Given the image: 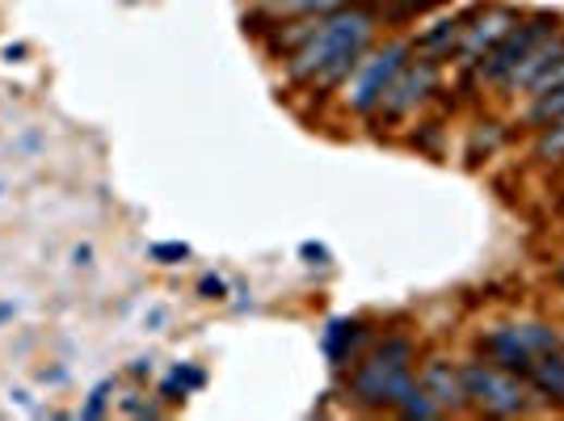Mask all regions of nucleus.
<instances>
[{"label":"nucleus","mask_w":564,"mask_h":421,"mask_svg":"<svg viewBox=\"0 0 564 421\" xmlns=\"http://www.w3.org/2000/svg\"><path fill=\"white\" fill-rule=\"evenodd\" d=\"M464 371V392H468V409L485 418H518L531 409V384L527 375H514L493 362H468Z\"/></svg>","instance_id":"nucleus-3"},{"label":"nucleus","mask_w":564,"mask_h":421,"mask_svg":"<svg viewBox=\"0 0 564 421\" xmlns=\"http://www.w3.org/2000/svg\"><path fill=\"white\" fill-rule=\"evenodd\" d=\"M358 342H363V324L358 321H333L329 329H324V355L333 358L338 367L354 358Z\"/></svg>","instance_id":"nucleus-12"},{"label":"nucleus","mask_w":564,"mask_h":421,"mask_svg":"<svg viewBox=\"0 0 564 421\" xmlns=\"http://www.w3.org/2000/svg\"><path fill=\"white\" fill-rule=\"evenodd\" d=\"M552 30H556V17H552V13H535L531 22H518V26L505 34L502 42H498L480 64H476V72H480L485 81H498V85H502L505 76L514 72V64L531 51L543 34H552Z\"/></svg>","instance_id":"nucleus-6"},{"label":"nucleus","mask_w":564,"mask_h":421,"mask_svg":"<svg viewBox=\"0 0 564 421\" xmlns=\"http://www.w3.org/2000/svg\"><path fill=\"white\" fill-rule=\"evenodd\" d=\"M561 55H564V30L543 34V38L535 42L531 51H527V55H523V60L514 64V72L505 76L502 85H505V89H527V85H531L535 76H539L543 67L552 64V60H561Z\"/></svg>","instance_id":"nucleus-10"},{"label":"nucleus","mask_w":564,"mask_h":421,"mask_svg":"<svg viewBox=\"0 0 564 421\" xmlns=\"http://www.w3.org/2000/svg\"><path fill=\"white\" fill-rule=\"evenodd\" d=\"M564 119V85H556L552 94H543V98H531V110H527V123L531 127H552V123H561Z\"/></svg>","instance_id":"nucleus-16"},{"label":"nucleus","mask_w":564,"mask_h":421,"mask_svg":"<svg viewBox=\"0 0 564 421\" xmlns=\"http://www.w3.org/2000/svg\"><path fill=\"white\" fill-rule=\"evenodd\" d=\"M396 413H401V418H417V421L442 418V409L434 405V400H430V392H421V384L408 392V400L401 405V409H396Z\"/></svg>","instance_id":"nucleus-18"},{"label":"nucleus","mask_w":564,"mask_h":421,"mask_svg":"<svg viewBox=\"0 0 564 421\" xmlns=\"http://www.w3.org/2000/svg\"><path fill=\"white\" fill-rule=\"evenodd\" d=\"M480 355L489 358L493 367H505V371H514V375H527L531 371V350L523 346V337H518V329L514 324H498V329H489L485 337H480Z\"/></svg>","instance_id":"nucleus-9"},{"label":"nucleus","mask_w":564,"mask_h":421,"mask_svg":"<svg viewBox=\"0 0 564 421\" xmlns=\"http://www.w3.org/2000/svg\"><path fill=\"white\" fill-rule=\"evenodd\" d=\"M304 258H312L316 265H324V261H329V249H324V245H304Z\"/></svg>","instance_id":"nucleus-22"},{"label":"nucleus","mask_w":564,"mask_h":421,"mask_svg":"<svg viewBox=\"0 0 564 421\" xmlns=\"http://www.w3.org/2000/svg\"><path fill=\"white\" fill-rule=\"evenodd\" d=\"M556 85H564V55H561V60H552V64L543 67V72L535 76L527 89H531V98H543V94H552Z\"/></svg>","instance_id":"nucleus-19"},{"label":"nucleus","mask_w":564,"mask_h":421,"mask_svg":"<svg viewBox=\"0 0 564 421\" xmlns=\"http://www.w3.org/2000/svg\"><path fill=\"white\" fill-rule=\"evenodd\" d=\"M434 85H439L434 60H405V67L392 76V85L379 98V114L383 119H405V114H413L421 101L434 94Z\"/></svg>","instance_id":"nucleus-5"},{"label":"nucleus","mask_w":564,"mask_h":421,"mask_svg":"<svg viewBox=\"0 0 564 421\" xmlns=\"http://www.w3.org/2000/svg\"><path fill=\"white\" fill-rule=\"evenodd\" d=\"M514 329H518V337H523V346L531 350V358L548 355V350H561V346H564V342H561V333H556L552 324L523 321V324H514Z\"/></svg>","instance_id":"nucleus-15"},{"label":"nucleus","mask_w":564,"mask_h":421,"mask_svg":"<svg viewBox=\"0 0 564 421\" xmlns=\"http://www.w3.org/2000/svg\"><path fill=\"white\" fill-rule=\"evenodd\" d=\"M535 157H539V161L564 164V119L539 131V139H535Z\"/></svg>","instance_id":"nucleus-17"},{"label":"nucleus","mask_w":564,"mask_h":421,"mask_svg":"<svg viewBox=\"0 0 564 421\" xmlns=\"http://www.w3.org/2000/svg\"><path fill=\"white\" fill-rule=\"evenodd\" d=\"M345 0H270L266 13L270 17H329L338 13Z\"/></svg>","instance_id":"nucleus-14"},{"label":"nucleus","mask_w":564,"mask_h":421,"mask_svg":"<svg viewBox=\"0 0 564 421\" xmlns=\"http://www.w3.org/2000/svg\"><path fill=\"white\" fill-rule=\"evenodd\" d=\"M408 42H388L383 51L376 55H367V60H358V67L350 72V110H358V114H376L379 110V98H383V89L392 85V76L405 67L408 60Z\"/></svg>","instance_id":"nucleus-4"},{"label":"nucleus","mask_w":564,"mask_h":421,"mask_svg":"<svg viewBox=\"0 0 564 421\" xmlns=\"http://www.w3.org/2000/svg\"><path fill=\"white\" fill-rule=\"evenodd\" d=\"M459 38H464V17H442L434 30L417 38V55H446L451 47H459Z\"/></svg>","instance_id":"nucleus-13"},{"label":"nucleus","mask_w":564,"mask_h":421,"mask_svg":"<svg viewBox=\"0 0 564 421\" xmlns=\"http://www.w3.org/2000/svg\"><path fill=\"white\" fill-rule=\"evenodd\" d=\"M421 392H430V400L439 405L442 413H464L468 409V392H464V371L451 367L446 358H430L421 367Z\"/></svg>","instance_id":"nucleus-8"},{"label":"nucleus","mask_w":564,"mask_h":421,"mask_svg":"<svg viewBox=\"0 0 564 421\" xmlns=\"http://www.w3.org/2000/svg\"><path fill=\"white\" fill-rule=\"evenodd\" d=\"M518 26V13L505 9V4H489L471 17V26H464V38H459V64H480L505 34Z\"/></svg>","instance_id":"nucleus-7"},{"label":"nucleus","mask_w":564,"mask_h":421,"mask_svg":"<svg viewBox=\"0 0 564 421\" xmlns=\"http://www.w3.org/2000/svg\"><path fill=\"white\" fill-rule=\"evenodd\" d=\"M148 253L157 261H182V258H189V245H152Z\"/></svg>","instance_id":"nucleus-20"},{"label":"nucleus","mask_w":564,"mask_h":421,"mask_svg":"<svg viewBox=\"0 0 564 421\" xmlns=\"http://www.w3.org/2000/svg\"><path fill=\"white\" fill-rule=\"evenodd\" d=\"M376 34V13L371 9H354L342 4L338 13L320 17V30L286 55V76L295 85H312V89H333L350 81V72L358 67L367 42Z\"/></svg>","instance_id":"nucleus-1"},{"label":"nucleus","mask_w":564,"mask_h":421,"mask_svg":"<svg viewBox=\"0 0 564 421\" xmlns=\"http://www.w3.org/2000/svg\"><path fill=\"white\" fill-rule=\"evenodd\" d=\"M556 278H561V287H564V261H561V270H556Z\"/></svg>","instance_id":"nucleus-23"},{"label":"nucleus","mask_w":564,"mask_h":421,"mask_svg":"<svg viewBox=\"0 0 564 421\" xmlns=\"http://www.w3.org/2000/svg\"><path fill=\"white\" fill-rule=\"evenodd\" d=\"M561 405H564V396H561Z\"/></svg>","instance_id":"nucleus-24"},{"label":"nucleus","mask_w":564,"mask_h":421,"mask_svg":"<svg viewBox=\"0 0 564 421\" xmlns=\"http://www.w3.org/2000/svg\"><path fill=\"white\" fill-rule=\"evenodd\" d=\"M413 388V342L405 337H388L350 375V392L371 409H401Z\"/></svg>","instance_id":"nucleus-2"},{"label":"nucleus","mask_w":564,"mask_h":421,"mask_svg":"<svg viewBox=\"0 0 564 421\" xmlns=\"http://www.w3.org/2000/svg\"><path fill=\"white\" fill-rule=\"evenodd\" d=\"M527 384H531V392L548 396V400H561L564 396V346L535 358L531 371H527Z\"/></svg>","instance_id":"nucleus-11"},{"label":"nucleus","mask_w":564,"mask_h":421,"mask_svg":"<svg viewBox=\"0 0 564 421\" xmlns=\"http://www.w3.org/2000/svg\"><path fill=\"white\" fill-rule=\"evenodd\" d=\"M198 292L207 295V299H223V292H228V287H223V278H216V274H207V278L198 283Z\"/></svg>","instance_id":"nucleus-21"}]
</instances>
